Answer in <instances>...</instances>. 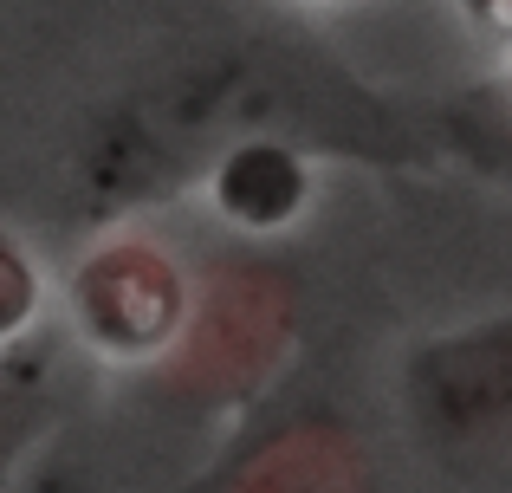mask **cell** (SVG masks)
<instances>
[{
    "label": "cell",
    "instance_id": "6da1fadb",
    "mask_svg": "<svg viewBox=\"0 0 512 493\" xmlns=\"http://www.w3.org/2000/svg\"><path fill=\"white\" fill-rule=\"evenodd\" d=\"M409 409L428 435H493L512 429V318L435 338L409 364Z\"/></svg>",
    "mask_w": 512,
    "mask_h": 493
},
{
    "label": "cell",
    "instance_id": "3957f363",
    "mask_svg": "<svg viewBox=\"0 0 512 493\" xmlns=\"http://www.w3.org/2000/svg\"><path fill=\"white\" fill-rule=\"evenodd\" d=\"M227 202H234L240 221H279L292 202H299V163L279 150H240L227 163Z\"/></svg>",
    "mask_w": 512,
    "mask_h": 493
},
{
    "label": "cell",
    "instance_id": "7a4b0ae2",
    "mask_svg": "<svg viewBox=\"0 0 512 493\" xmlns=\"http://www.w3.org/2000/svg\"><path fill=\"white\" fill-rule=\"evenodd\" d=\"M221 493H370V461L338 422H292L266 435Z\"/></svg>",
    "mask_w": 512,
    "mask_h": 493
}]
</instances>
